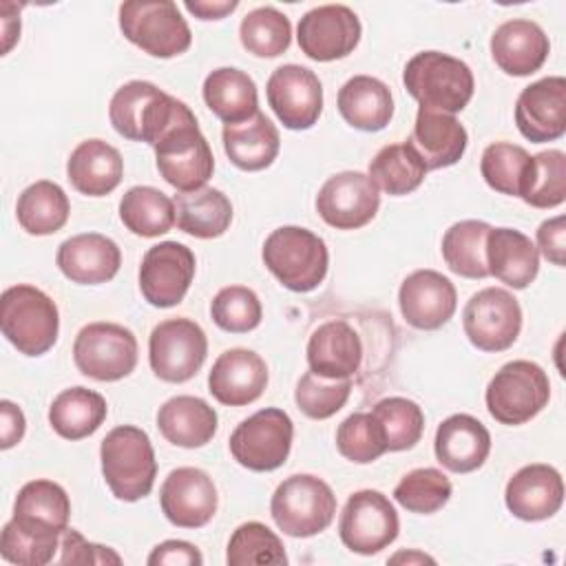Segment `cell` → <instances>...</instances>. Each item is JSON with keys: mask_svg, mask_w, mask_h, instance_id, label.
<instances>
[{"mask_svg": "<svg viewBox=\"0 0 566 566\" xmlns=\"http://www.w3.org/2000/svg\"><path fill=\"white\" fill-rule=\"evenodd\" d=\"M71 500L66 491L53 480H31L27 482L13 504V522L44 537H62L69 528Z\"/></svg>", "mask_w": 566, "mask_h": 566, "instance_id": "obj_27", "label": "cell"}, {"mask_svg": "<svg viewBox=\"0 0 566 566\" xmlns=\"http://www.w3.org/2000/svg\"><path fill=\"white\" fill-rule=\"evenodd\" d=\"M274 524L290 537L323 533L336 515V495L327 482L310 473L285 478L270 500Z\"/></svg>", "mask_w": 566, "mask_h": 566, "instance_id": "obj_7", "label": "cell"}, {"mask_svg": "<svg viewBox=\"0 0 566 566\" xmlns=\"http://www.w3.org/2000/svg\"><path fill=\"white\" fill-rule=\"evenodd\" d=\"M400 531V520L387 495L363 489L349 495L340 520V542L358 555H376L387 548Z\"/></svg>", "mask_w": 566, "mask_h": 566, "instance_id": "obj_13", "label": "cell"}, {"mask_svg": "<svg viewBox=\"0 0 566 566\" xmlns=\"http://www.w3.org/2000/svg\"><path fill=\"white\" fill-rule=\"evenodd\" d=\"M371 413L382 427L387 451H407L420 442L424 416L413 400L400 396L382 398L374 405Z\"/></svg>", "mask_w": 566, "mask_h": 566, "instance_id": "obj_44", "label": "cell"}, {"mask_svg": "<svg viewBox=\"0 0 566 566\" xmlns=\"http://www.w3.org/2000/svg\"><path fill=\"white\" fill-rule=\"evenodd\" d=\"M398 559H407V562H411V559H418V562H433L431 557H427V555H420V553H411V555H407V553H400V555L391 557V562H398Z\"/></svg>", "mask_w": 566, "mask_h": 566, "instance_id": "obj_57", "label": "cell"}, {"mask_svg": "<svg viewBox=\"0 0 566 566\" xmlns=\"http://www.w3.org/2000/svg\"><path fill=\"white\" fill-rule=\"evenodd\" d=\"M157 427L170 444L197 449L214 438L217 411L203 398L175 396L159 407Z\"/></svg>", "mask_w": 566, "mask_h": 566, "instance_id": "obj_33", "label": "cell"}, {"mask_svg": "<svg viewBox=\"0 0 566 566\" xmlns=\"http://www.w3.org/2000/svg\"><path fill=\"white\" fill-rule=\"evenodd\" d=\"M122 223L137 237H159L175 226V203L153 186H133L119 201Z\"/></svg>", "mask_w": 566, "mask_h": 566, "instance_id": "obj_40", "label": "cell"}, {"mask_svg": "<svg viewBox=\"0 0 566 566\" xmlns=\"http://www.w3.org/2000/svg\"><path fill=\"white\" fill-rule=\"evenodd\" d=\"M515 124L533 144L559 139L566 133V80L548 75L522 88L515 102Z\"/></svg>", "mask_w": 566, "mask_h": 566, "instance_id": "obj_20", "label": "cell"}, {"mask_svg": "<svg viewBox=\"0 0 566 566\" xmlns=\"http://www.w3.org/2000/svg\"><path fill=\"white\" fill-rule=\"evenodd\" d=\"M226 562L230 566H250V564H272L283 566L287 564V555L283 542L274 531H270L261 522H245L234 528Z\"/></svg>", "mask_w": 566, "mask_h": 566, "instance_id": "obj_47", "label": "cell"}, {"mask_svg": "<svg viewBox=\"0 0 566 566\" xmlns=\"http://www.w3.org/2000/svg\"><path fill=\"white\" fill-rule=\"evenodd\" d=\"M119 29L128 42L153 57H175L188 51L192 33L170 0H128L119 7Z\"/></svg>", "mask_w": 566, "mask_h": 566, "instance_id": "obj_9", "label": "cell"}, {"mask_svg": "<svg viewBox=\"0 0 566 566\" xmlns=\"http://www.w3.org/2000/svg\"><path fill=\"white\" fill-rule=\"evenodd\" d=\"M186 111L188 106L181 99L144 80L119 86L108 104L113 128L130 142H146L150 146H155Z\"/></svg>", "mask_w": 566, "mask_h": 566, "instance_id": "obj_3", "label": "cell"}, {"mask_svg": "<svg viewBox=\"0 0 566 566\" xmlns=\"http://www.w3.org/2000/svg\"><path fill=\"white\" fill-rule=\"evenodd\" d=\"M66 177L77 192L104 197L119 186L124 159L119 150L104 139H84L73 148L66 161Z\"/></svg>", "mask_w": 566, "mask_h": 566, "instance_id": "obj_30", "label": "cell"}, {"mask_svg": "<svg viewBox=\"0 0 566 566\" xmlns=\"http://www.w3.org/2000/svg\"><path fill=\"white\" fill-rule=\"evenodd\" d=\"M0 418H2V427H0V447L7 451L13 444H18L24 436L27 429V420L22 409L11 402V400H2L0 402Z\"/></svg>", "mask_w": 566, "mask_h": 566, "instance_id": "obj_55", "label": "cell"}, {"mask_svg": "<svg viewBox=\"0 0 566 566\" xmlns=\"http://www.w3.org/2000/svg\"><path fill=\"white\" fill-rule=\"evenodd\" d=\"M402 84L420 106L449 115L460 113L475 88L469 64L440 51L416 53L402 71Z\"/></svg>", "mask_w": 566, "mask_h": 566, "instance_id": "obj_2", "label": "cell"}, {"mask_svg": "<svg viewBox=\"0 0 566 566\" xmlns=\"http://www.w3.org/2000/svg\"><path fill=\"white\" fill-rule=\"evenodd\" d=\"M261 256L279 283L292 292L316 290L329 265L325 241L301 226L272 230L263 243Z\"/></svg>", "mask_w": 566, "mask_h": 566, "instance_id": "obj_5", "label": "cell"}, {"mask_svg": "<svg viewBox=\"0 0 566 566\" xmlns=\"http://www.w3.org/2000/svg\"><path fill=\"white\" fill-rule=\"evenodd\" d=\"M60 548V564H122V557L113 548L86 542L75 528L62 533Z\"/></svg>", "mask_w": 566, "mask_h": 566, "instance_id": "obj_52", "label": "cell"}, {"mask_svg": "<svg viewBox=\"0 0 566 566\" xmlns=\"http://www.w3.org/2000/svg\"><path fill=\"white\" fill-rule=\"evenodd\" d=\"M363 360V343L356 329L345 321L318 325L307 343L310 371L323 378H349Z\"/></svg>", "mask_w": 566, "mask_h": 566, "instance_id": "obj_29", "label": "cell"}, {"mask_svg": "<svg viewBox=\"0 0 566 566\" xmlns=\"http://www.w3.org/2000/svg\"><path fill=\"white\" fill-rule=\"evenodd\" d=\"M424 175L427 166L409 142L382 146L369 164L371 181L394 197L413 192L424 181Z\"/></svg>", "mask_w": 566, "mask_h": 566, "instance_id": "obj_41", "label": "cell"}, {"mask_svg": "<svg viewBox=\"0 0 566 566\" xmlns=\"http://www.w3.org/2000/svg\"><path fill=\"white\" fill-rule=\"evenodd\" d=\"M451 482L440 469H413L400 478L394 489V500L409 513L429 515L440 511L451 497Z\"/></svg>", "mask_w": 566, "mask_h": 566, "instance_id": "obj_46", "label": "cell"}, {"mask_svg": "<svg viewBox=\"0 0 566 566\" xmlns=\"http://www.w3.org/2000/svg\"><path fill=\"white\" fill-rule=\"evenodd\" d=\"M338 113L358 130H382L394 115V97L389 86L371 75H354L338 91Z\"/></svg>", "mask_w": 566, "mask_h": 566, "instance_id": "obj_32", "label": "cell"}, {"mask_svg": "<svg viewBox=\"0 0 566 566\" xmlns=\"http://www.w3.org/2000/svg\"><path fill=\"white\" fill-rule=\"evenodd\" d=\"M55 263L71 283L99 285L119 272L122 252L113 239L84 232L60 243Z\"/></svg>", "mask_w": 566, "mask_h": 566, "instance_id": "obj_24", "label": "cell"}, {"mask_svg": "<svg viewBox=\"0 0 566 566\" xmlns=\"http://www.w3.org/2000/svg\"><path fill=\"white\" fill-rule=\"evenodd\" d=\"M0 327L20 354L42 356L57 340V305L35 285H11L0 296Z\"/></svg>", "mask_w": 566, "mask_h": 566, "instance_id": "obj_4", "label": "cell"}, {"mask_svg": "<svg viewBox=\"0 0 566 566\" xmlns=\"http://www.w3.org/2000/svg\"><path fill=\"white\" fill-rule=\"evenodd\" d=\"M352 394L349 378H323L314 371H305L294 389L296 407L312 420L332 418L340 411Z\"/></svg>", "mask_w": 566, "mask_h": 566, "instance_id": "obj_49", "label": "cell"}, {"mask_svg": "<svg viewBox=\"0 0 566 566\" xmlns=\"http://www.w3.org/2000/svg\"><path fill=\"white\" fill-rule=\"evenodd\" d=\"M292 438V418L283 409L265 407L237 424L230 436V453L250 471H274L285 464Z\"/></svg>", "mask_w": 566, "mask_h": 566, "instance_id": "obj_11", "label": "cell"}, {"mask_svg": "<svg viewBox=\"0 0 566 566\" xmlns=\"http://www.w3.org/2000/svg\"><path fill=\"white\" fill-rule=\"evenodd\" d=\"M153 148L159 175L179 192L199 190L212 177L214 157L190 108L159 137Z\"/></svg>", "mask_w": 566, "mask_h": 566, "instance_id": "obj_6", "label": "cell"}, {"mask_svg": "<svg viewBox=\"0 0 566 566\" xmlns=\"http://www.w3.org/2000/svg\"><path fill=\"white\" fill-rule=\"evenodd\" d=\"M239 38L248 53L256 57H276L290 49L292 24L279 9L259 7L241 20Z\"/></svg>", "mask_w": 566, "mask_h": 566, "instance_id": "obj_42", "label": "cell"}, {"mask_svg": "<svg viewBox=\"0 0 566 566\" xmlns=\"http://www.w3.org/2000/svg\"><path fill=\"white\" fill-rule=\"evenodd\" d=\"M551 51L548 35L544 29L524 18L506 20L491 35L493 62L513 77H524L542 69Z\"/></svg>", "mask_w": 566, "mask_h": 566, "instance_id": "obj_25", "label": "cell"}, {"mask_svg": "<svg viewBox=\"0 0 566 566\" xmlns=\"http://www.w3.org/2000/svg\"><path fill=\"white\" fill-rule=\"evenodd\" d=\"M551 398L546 371L531 360H511L491 378L484 400L493 420L517 427L533 420Z\"/></svg>", "mask_w": 566, "mask_h": 566, "instance_id": "obj_8", "label": "cell"}, {"mask_svg": "<svg viewBox=\"0 0 566 566\" xmlns=\"http://www.w3.org/2000/svg\"><path fill=\"white\" fill-rule=\"evenodd\" d=\"M148 564L150 566H161V564H186V566H201L203 557L199 553V548L190 542L184 539H166L161 544H157L153 548V553L148 555Z\"/></svg>", "mask_w": 566, "mask_h": 566, "instance_id": "obj_53", "label": "cell"}, {"mask_svg": "<svg viewBox=\"0 0 566 566\" xmlns=\"http://www.w3.org/2000/svg\"><path fill=\"white\" fill-rule=\"evenodd\" d=\"M73 360L80 374L93 380H122L137 365V338L117 323H88L75 336Z\"/></svg>", "mask_w": 566, "mask_h": 566, "instance_id": "obj_10", "label": "cell"}, {"mask_svg": "<svg viewBox=\"0 0 566 566\" xmlns=\"http://www.w3.org/2000/svg\"><path fill=\"white\" fill-rule=\"evenodd\" d=\"M398 305L411 327L431 332L449 323L458 307V294L444 274L416 270L400 283Z\"/></svg>", "mask_w": 566, "mask_h": 566, "instance_id": "obj_21", "label": "cell"}, {"mask_svg": "<svg viewBox=\"0 0 566 566\" xmlns=\"http://www.w3.org/2000/svg\"><path fill=\"white\" fill-rule=\"evenodd\" d=\"M206 106L226 124L250 119L259 111V95L254 80L232 66H221L203 80Z\"/></svg>", "mask_w": 566, "mask_h": 566, "instance_id": "obj_35", "label": "cell"}, {"mask_svg": "<svg viewBox=\"0 0 566 566\" xmlns=\"http://www.w3.org/2000/svg\"><path fill=\"white\" fill-rule=\"evenodd\" d=\"M566 219L564 214H557L553 219L542 221L537 228V245L542 254L553 263V265H564V252H566Z\"/></svg>", "mask_w": 566, "mask_h": 566, "instance_id": "obj_54", "label": "cell"}, {"mask_svg": "<svg viewBox=\"0 0 566 566\" xmlns=\"http://www.w3.org/2000/svg\"><path fill=\"white\" fill-rule=\"evenodd\" d=\"M504 502L517 520H548L562 509L564 480L551 464H526L506 482Z\"/></svg>", "mask_w": 566, "mask_h": 566, "instance_id": "obj_23", "label": "cell"}, {"mask_svg": "<svg viewBox=\"0 0 566 566\" xmlns=\"http://www.w3.org/2000/svg\"><path fill=\"white\" fill-rule=\"evenodd\" d=\"M462 325L473 347L482 352H504L520 336L522 307L511 292L484 287L467 301Z\"/></svg>", "mask_w": 566, "mask_h": 566, "instance_id": "obj_14", "label": "cell"}, {"mask_svg": "<svg viewBox=\"0 0 566 566\" xmlns=\"http://www.w3.org/2000/svg\"><path fill=\"white\" fill-rule=\"evenodd\" d=\"M172 203L177 228L195 239H217L232 223V203L217 188L179 192Z\"/></svg>", "mask_w": 566, "mask_h": 566, "instance_id": "obj_36", "label": "cell"}, {"mask_svg": "<svg viewBox=\"0 0 566 566\" xmlns=\"http://www.w3.org/2000/svg\"><path fill=\"white\" fill-rule=\"evenodd\" d=\"M62 537H44L31 531L20 528L13 520H9L0 535V553L11 564L22 566H44L53 559L60 548Z\"/></svg>", "mask_w": 566, "mask_h": 566, "instance_id": "obj_51", "label": "cell"}, {"mask_svg": "<svg viewBox=\"0 0 566 566\" xmlns=\"http://www.w3.org/2000/svg\"><path fill=\"white\" fill-rule=\"evenodd\" d=\"M520 199L533 208H555L566 199V155L544 150L533 155Z\"/></svg>", "mask_w": 566, "mask_h": 566, "instance_id": "obj_45", "label": "cell"}, {"mask_svg": "<svg viewBox=\"0 0 566 566\" xmlns=\"http://www.w3.org/2000/svg\"><path fill=\"white\" fill-rule=\"evenodd\" d=\"M360 20L345 4H323L310 9L296 29L301 51L316 62L347 57L360 42Z\"/></svg>", "mask_w": 566, "mask_h": 566, "instance_id": "obj_18", "label": "cell"}, {"mask_svg": "<svg viewBox=\"0 0 566 566\" xmlns=\"http://www.w3.org/2000/svg\"><path fill=\"white\" fill-rule=\"evenodd\" d=\"M71 203L66 192L49 179L27 186L15 203V217L24 232L46 237L64 228L69 221Z\"/></svg>", "mask_w": 566, "mask_h": 566, "instance_id": "obj_38", "label": "cell"}, {"mask_svg": "<svg viewBox=\"0 0 566 566\" xmlns=\"http://www.w3.org/2000/svg\"><path fill=\"white\" fill-rule=\"evenodd\" d=\"M208 354L206 332L192 318L161 321L148 338L153 374L164 382H186L197 376Z\"/></svg>", "mask_w": 566, "mask_h": 566, "instance_id": "obj_12", "label": "cell"}, {"mask_svg": "<svg viewBox=\"0 0 566 566\" xmlns=\"http://www.w3.org/2000/svg\"><path fill=\"white\" fill-rule=\"evenodd\" d=\"M210 316L217 327L230 334H245L259 327L263 307L259 296L245 287V285H228L221 287L212 303H210Z\"/></svg>", "mask_w": 566, "mask_h": 566, "instance_id": "obj_50", "label": "cell"}, {"mask_svg": "<svg viewBox=\"0 0 566 566\" xmlns=\"http://www.w3.org/2000/svg\"><path fill=\"white\" fill-rule=\"evenodd\" d=\"M106 413L108 407L102 394L86 387H71L53 398L49 422L64 440H82L102 427Z\"/></svg>", "mask_w": 566, "mask_h": 566, "instance_id": "obj_37", "label": "cell"}, {"mask_svg": "<svg viewBox=\"0 0 566 566\" xmlns=\"http://www.w3.org/2000/svg\"><path fill=\"white\" fill-rule=\"evenodd\" d=\"M491 226L486 221L467 219L453 223L442 237V256L449 270L464 279L489 276L486 237Z\"/></svg>", "mask_w": 566, "mask_h": 566, "instance_id": "obj_39", "label": "cell"}, {"mask_svg": "<svg viewBox=\"0 0 566 566\" xmlns=\"http://www.w3.org/2000/svg\"><path fill=\"white\" fill-rule=\"evenodd\" d=\"M102 475L111 493L122 502H137L153 491L157 460L150 438L133 424L115 427L99 447Z\"/></svg>", "mask_w": 566, "mask_h": 566, "instance_id": "obj_1", "label": "cell"}, {"mask_svg": "<svg viewBox=\"0 0 566 566\" xmlns=\"http://www.w3.org/2000/svg\"><path fill=\"white\" fill-rule=\"evenodd\" d=\"M268 385L265 360L243 347L226 349L208 374V391L228 407H243L261 398Z\"/></svg>", "mask_w": 566, "mask_h": 566, "instance_id": "obj_22", "label": "cell"}, {"mask_svg": "<svg viewBox=\"0 0 566 566\" xmlns=\"http://www.w3.org/2000/svg\"><path fill=\"white\" fill-rule=\"evenodd\" d=\"M268 104L290 130L312 128L323 111V86L314 71L301 64H283L272 71L265 86Z\"/></svg>", "mask_w": 566, "mask_h": 566, "instance_id": "obj_17", "label": "cell"}, {"mask_svg": "<svg viewBox=\"0 0 566 566\" xmlns=\"http://www.w3.org/2000/svg\"><path fill=\"white\" fill-rule=\"evenodd\" d=\"M159 504L170 524L179 528H201L214 517L219 495L206 471L179 467L164 480L159 489Z\"/></svg>", "mask_w": 566, "mask_h": 566, "instance_id": "obj_19", "label": "cell"}, {"mask_svg": "<svg viewBox=\"0 0 566 566\" xmlns=\"http://www.w3.org/2000/svg\"><path fill=\"white\" fill-rule=\"evenodd\" d=\"M221 137L228 159L237 168L248 172H256L272 166L281 146L276 126L261 111H256L245 122L226 124Z\"/></svg>", "mask_w": 566, "mask_h": 566, "instance_id": "obj_34", "label": "cell"}, {"mask_svg": "<svg viewBox=\"0 0 566 566\" xmlns=\"http://www.w3.org/2000/svg\"><path fill=\"white\" fill-rule=\"evenodd\" d=\"M239 7V2L230 0V2H208V0H201V2H186V9L197 15L199 20H221L226 18L228 13H232L234 9Z\"/></svg>", "mask_w": 566, "mask_h": 566, "instance_id": "obj_56", "label": "cell"}, {"mask_svg": "<svg viewBox=\"0 0 566 566\" xmlns=\"http://www.w3.org/2000/svg\"><path fill=\"white\" fill-rule=\"evenodd\" d=\"M195 254L179 241H161L146 250L139 265V290L153 307H175L195 279Z\"/></svg>", "mask_w": 566, "mask_h": 566, "instance_id": "obj_15", "label": "cell"}, {"mask_svg": "<svg viewBox=\"0 0 566 566\" xmlns=\"http://www.w3.org/2000/svg\"><path fill=\"white\" fill-rule=\"evenodd\" d=\"M380 208L378 186L369 175L345 170L332 175L316 195L318 217L336 230H358L367 226Z\"/></svg>", "mask_w": 566, "mask_h": 566, "instance_id": "obj_16", "label": "cell"}, {"mask_svg": "<svg viewBox=\"0 0 566 566\" xmlns=\"http://www.w3.org/2000/svg\"><path fill=\"white\" fill-rule=\"evenodd\" d=\"M407 142L420 155L427 170H438L453 166L462 159L469 144V135L467 128L453 115L420 106L413 133Z\"/></svg>", "mask_w": 566, "mask_h": 566, "instance_id": "obj_28", "label": "cell"}, {"mask_svg": "<svg viewBox=\"0 0 566 566\" xmlns=\"http://www.w3.org/2000/svg\"><path fill=\"white\" fill-rule=\"evenodd\" d=\"M336 449L343 458L356 464H369L378 460L385 451V433L374 413H352L336 429Z\"/></svg>", "mask_w": 566, "mask_h": 566, "instance_id": "obj_48", "label": "cell"}, {"mask_svg": "<svg viewBox=\"0 0 566 566\" xmlns=\"http://www.w3.org/2000/svg\"><path fill=\"white\" fill-rule=\"evenodd\" d=\"M533 157L515 144L495 142L489 144L480 159V172L489 188L502 195L520 197L531 170Z\"/></svg>", "mask_w": 566, "mask_h": 566, "instance_id": "obj_43", "label": "cell"}, {"mask_svg": "<svg viewBox=\"0 0 566 566\" xmlns=\"http://www.w3.org/2000/svg\"><path fill=\"white\" fill-rule=\"evenodd\" d=\"M433 451L438 462L453 473H471L491 451L489 429L469 413H453L438 424Z\"/></svg>", "mask_w": 566, "mask_h": 566, "instance_id": "obj_26", "label": "cell"}, {"mask_svg": "<svg viewBox=\"0 0 566 566\" xmlns=\"http://www.w3.org/2000/svg\"><path fill=\"white\" fill-rule=\"evenodd\" d=\"M489 274L513 290L528 287L539 272V254L533 241L515 228H491L486 237Z\"/></svg>", "mask_w": 566, "mask_h": 566, "instance_id": "obj_31", "label": "cell"}]
</instances>
